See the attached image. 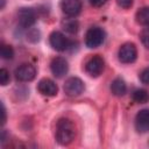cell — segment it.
I'll return each mask as SVG.
<instances>
[{
  "label": "cell",
  "mask_w": 149,
  "mask_h": 149,
  "mask_svg": "<svg viewBox=\"0 0 149 149\" xmlns=\"http://www.w3.org/2000/svg\"><path fill=\"white\" fill-rule=\"evenodd\" d=\"M56 141L61 146L70 144L76 136V128L71 120L61 119L56 125Z\"/></svg>",
  "instance_id": "obj_1"
},
{
  "label": "cell",
  "mask_w": 149,
  "mask_h": 149,
  "mask_svg": "<svg viewBox=\"0 0 149 149\" xmlns=\"http://www.w3.org/2000/svg\"><path fill=\"white\" fill-rule=\"evenodd\" d=\"M106 37V33L100 27H92L86 31L85 35V44L90 49H94L100 47Z\"/></svg>",
  "instance_id": "obj_2"
},
{
  "label": "cell",
  "mask_w": 149,
  "mask_h": 149,
  "mask_svg": "<svg viewBox=\"0 0 149 149\" xmlns=\"http://www.w3.org/2000/svg\"><path fill=\"white\" fill-rule=\"evenodd\" d=\"M118 57H119V61L123 64H130V63L135 62V59L137 57V49H136L135 44L130 43V42L122 44L119 49Z\"/></svg>",
  "instance_id": "obj_3"
},
{
  "label": "cell",
  "mask_w": 149,
  "mask_h": 149,
  "mask_svg": "<svg viewBox=\"0 0 149 149\" xmlns=\"http://www.w3.org/2000/svg\"><path fill=\"white\" fill-rule=\"evenodd\" d=\"M104 66H105L104 59L100 56L95 55V56H92L86 62V64H85V71L91 77H99L102 73V71H104Z\"/></svg>",
  "instance_id": "obj_4"
},
{
  "label": "cell",
  "mask_w": 149,
  "mask_h": 149,
  "mask_svg": "<svg viewBox=\"0 0 149 149\" xmlns=\"http://www.w3.org/2000/svg\"><path fill=\"white\" fill-rule=\"evenodd\" d=\"M84 91V83L78 77H71L65 80L64 92L69 97H77L81 94Z\"/></svg>",
  "instance_id": "obj_5"
},
{
  "label": "cell",
  "mask_w": 149,
  "mask_h": 149,
  "mask_svg": "<svg viewBox=\"0 0 149 149\" xmlns=\"http://www.w3.org/2000/svg\"><path fill=\"white\" fill-rule=\"evenodd\" d=\"M15 77L20 81H31L36 77V69L31 64H21L15 70Z\"/></svg>",
  "instance_id": "obj_6"
},
{
  "label": "cell",
  "mask_w": 149,
  "mask_h": 149,
  "mask_svg": "<svg viewBox=\"0 0 149 149\" xmlns=\"http://www.w3.org/2000/svg\"><path fill=\"white\" fill-rule=\"evenodd\" d=\"M81 0H62L61 1V9L62 12L69 16L74 17L81 12Z\"/></svg>",
  "instance_id": "obj_7"
},
{
  "label": "cell",
  "mask_w": 149,
  "mask_h": 149,
  "mask_svg": "<svg viewBox=\"0 0 149 149\" xmlns=\"http://www.w3.org/2000/svg\"><path fill=\"white\" fill-rule=\"evenodd\" d=\"M49 42L52 49H55L56 51H64L69 47L68 38L61 31H52L49 36Z\"/></svg>",
  "instance_id": "obj_8"
},
{
  "label": "cell",
  "mask_w": 149,
  "mask_h": 149,
  "mask_svg": "<svg viewBox=\"0 0 149 149\" xmlns=\"http://www.w3.org/2000/svg\"><path fill=\"white\" fill-rule=\"evenodd\" d=\"M50 70L52 72V74L57 78H62L63 76H65L68 73L69 70V64L66 62L65 58L63 57H56L51 61L50 64Z\"/></svg>",
  "instance_id": "obj_9"
},
{
  "label": "cell",
  "mask_w": 149,
  "mask_h": 149,
  "mask_svg": "<svg viewBox=\"0 0 149 149\" xmlns=\"http://www.w3.org/2000/svg\"><path fill=\"white\" fill-rule=\"evenodd\" d=\"M37 90L41 94L47 95V97H54L57 94L58 92V87L55 84V81H52L49 78H43L38 81L37 84Z\"/></svg>",
  "instance_id": "obj_10"
},
{
  "label": "cell",
  "mask_w": 149,
  "mask_h": 149,
  "mask_svg": "<svg viewBox=\"0 0 149 149\" xmlns=\"http://www.w3.org/2000/svg\"><path fill=\"white\" fill-rule=\"evenodd\" d=\"M17 19H19V23L24 27V28H28V27H31L35 21H36V14L35 12L31 9V8H21L17 13Z\"/></svg>",
  "instance_id": "obj_11"
},
{
  "label": "cell",
  "mask_w": 149,
  "mask_h": 149,
  "mask_svg": "<svg viewBox=\"0 0 149 149\" xmlns=\"http://www.w3.org/2000/svg\"><path fill=\"white\" fill-rule=\"evenodd\" d=\"M135 127L139 133H149V109H142L136 114Z\"/></svg>",
  "instance_id": "obj_12"
},
{
  "label": "cell",
  "mask_w": 149,
  "mask_h": 149,
  "mask_svg": "<svg viewBox=\"0 0 149 149\" xmlns=\"http://www.w3.org/2000/svg\"><path fill=\"white\" fill-rule=\"evenodd\" d=\"M111 91L116 97L125 95L126 92H127V85H126L125 80L121 79V78H115L111 84Z\"/></svg>",
  "instance_id": "obj_13"
},
{
  "label": "cell",
  "mask_w": 149,
  "mask_h": 149,
  "mask_svg": "<svg viewBox=\"0 0 149 149\" xmlns=\"http://www.w3.org/2000/svg\"><path fill=\"white\" fill-rule=\"evenodd\" d=\"M136 22L142 26H149V7H142L136 12Z\"/></svg>",
  "instance_id": "obj_14"
},
{
  "label": "cell",
  "mask_w": 149,
  "mask_h": 149,
  "mask_svg": "<svg viewBox=\"0 0 149 149\" xmlns=\"http://www.w3.org/2000/svg\"><path fill=\"white\" fill-rule=\"evenodd\" d=\"M132 98L137 104H146L149 101V93L143 88H137L133 92Z\"/></svg>",
  "instance_id": "obj_15"
},
{
  "label": "cell",
  "mask_w": 149,
  "mask_h": 149,
  "mask_svg": "<svg viewBox=\"0 0 149 149\" xmlns=\"http://www.w3.org/2000/svg\"><path fill=\"white\" fill-rule=\"evenodd\" d=\"M63 27L66 31L73 34V33H77V30H78V22L73 19H68L66 21L63 22Z\"/></svg>",
  "instance_id": "obj_16"
},
{
  "label": "cell",
  "mask_w": 149,
  "mask_h": 149,
  "mask_svg": "<svg viewBox=\"0 0 149 149\" xmlns=\"http://www.w3.org/2000/svg\"><path fill=\"white\" fill-rule=\"evenodd\" d=\"M0 55H1V58H3V59H12L14 57V50L10 45L2 44L1 50H0Z\"/></svg>",
  "instance_id": "obj_17"
},
{
  "label": "cell",
  "mask_w": 149,
  "mask_h": 149,
  "mask_svg": "<svg viewBox=\"0 0 149 149\" xmlns=\"http://www.w3.org/2000/svg\"><path fill=\"white\" fill-rule=\"evenodd\" d=\"M9 79H10V77H9L8 70L1 69V70H0V84H1L2 86H6V85L9 83Z\"/></svg>",
  "instance_id": "obj_18"
},
{
  "label": "cell",
  "mask_w": 149,
  "mask_h": 149,
  "mask_svg": "<svg viewBox=\"0 0 149 149\" xmlns=\"http://www.w3.org/2000/svg\"><path fill=\"white\" fill-rule=\"evenodd\" d=\"M140 37H141L142 44H143L147 49H149V26L142 30V33H141Z\"/></svg>",
  "instance_id": "obj_19"
},
{
  "label": "cell",
  "mask_w": 149,
  "mask_h": 149,
  "mask_svg": "<svg viewBox=\"0 0 149 149\" xmlns=\"http://www.w3.org/2000/svg\"><path fill=\"white\" fill-rule=\"evenodd\" d=\"M140 80H141L143 84L149 85V68H146V69L141 72V74H140Z\"/></svg>",
  "instance_id": "obj_20"
},
{
  "label": "cell",
  "mask_w": 149,
  "mask_h": 149,
  "mask_svg": "<svg viewBox=\"0 0 149 149\" xmlns=\"http://www.w3.org/2000/svg\"><path fill=\"white\" fill-rule=\"evenodd\" d=\"M116 3H118L119 7L128 9L133 6V0H116Z\"/></svg>",
  "instance_id": "obj_21"
},
{
  "label": "cell",
  "mask_w": 149,
  "mask_h": 149,
  "mask_svg": "<svg viewBox=\"0 0 149 149\" xmlns=\"http://www.w3.org/2000/svg\"><path fill=\"white\" fill-rule=\"evenodd\" d=\"M106 1H107V0H90L91 5L94 6V7H100V6H102Z\"/></svg>",
  "instance_id": "obj_22"
},
{
  "label": "cell",
  "mask_w": 149,
  "mask_h": 149,
  "mask_svg": "<svg viewBox=\"0 0 149 149\" xmlns=\"http://www.w3.org/2000/svg\"><path fill=\"white\" fill-rule=\"evenodd\" d=\"M1 114H2V118H1V123L3 125L6 122V108H5V105L1 104Z\"/></svg>",
  "instance_id": "obj_23"
}]
</instances>
